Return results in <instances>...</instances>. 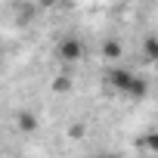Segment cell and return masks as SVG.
Here are the masks:
<instances>
[{
  "label": "cell",
  "mask_w": 158,
  "mask_h": 158,
  "mask_svg": "<svg viewBox=\"0 0 158 158\" xmlns=\"http://www.w3.org/2000/svg\"><path fill=\"white\" fill-rule=\"evenodd\" d=\"M93 158H118L115 152H99V155H93Z\"/></svg>",
  "instance_id": "obj_6"
},
{
  "label": "cell",
  "mask_w": 158,
  "mask_h": 158,
  "mask_svg": "<svg viewBox=\"0 0 158 158\" xmlns=\"http://www.w3.org/2000/svg\"><path fill=\"white\" fill-rule=\"evenodd\" d=\"M139 146H146V149L158 152V133H152V136H139Z\"/></svg>",
  "instance_id": "obj_5"
},
{
  "label": "cell",
  "mask_w": 158,
  "mask_h": 158,
  "mask_svg": "<svg viewBox=\"0 0 158 158\" xmlns=\"http://www.w3.org/2000/svg\"><path fill=\"white\" fill-rule=\"evenodd\" d=\"M84 56V47H81V40H77V37H65L62 44H59V59L62 62H77V59H81Z\"/></svg>",
  "instance_id": "obj_2"
},
{
  "label": "cell",
  "mask_w": 158,
  "mask_h": 158,
  "mask_svg": "<svg viewBox=\"0 0 158 158\" xmlns=\"http://www.w3.org/2000/svg\"><path fill=\"white\" fill-rule=\"evenodd\" d=\"M106 84H109L115 93L127 96V99H146V96H149V84L143 81L139 74H133L130 68H121V65H112V68L106 71Z\"/></svg>",
  "instance_id": "obj_1"
},
{
  "label": "cell",
  "mask_w": 158,
  "mask_h": 158,
  "mask_svg": "<svg viewBox=\"0 0 158 158\" xmlns=\"http://www.w3.org/2000/svg\"><path fill=\"white\" fill-rule=\"evenodd\" d=\"M146 59H155V62H158V40H155V37L146 40Z\"/></svg>",
  "instance_id": "obj_4"
},
{
  "label": "cell",
  "mask_w": 158,
  "mask_h": 158,
  "mask_svg": "<svg viewBox=\"0 0 158 158\" xmlns=\"http://www.w3.org/2000/svg\"><path fill=\"white\" fill-rule=\"evenodd\" d=\"M19 127H22V130H34V127H37L34 115H28V112H25V115H19Z\"/></svg>",
  "instance_id": "obj_3"
},
{
  "label": "cell",
  "mask_w": 158,
  "mask_h": 158,
  "mask_svg": "<svg viewBox=\"0 0 158 158\" xmlns=\"http://www.w3.org/2000/svg\"><path fill=\"white\" fill-rule=\"evenodd\" d=\"M37 3H47V6H50V3H53V0H37Z\"/></svg>",
  "instance_id": "obj_7"
}]
</instances>
